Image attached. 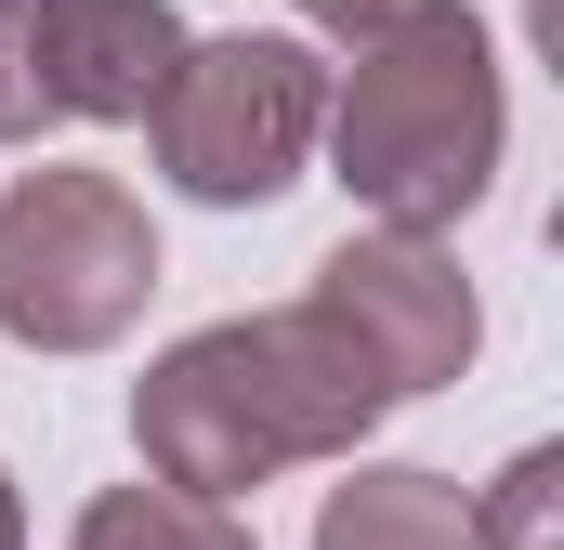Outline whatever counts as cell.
Segmentation results:
<instances>
[{"label":"cell","mask_w":564,"mask_h":550,"mask_svg":"<svg viewBox=\"0 0 564 550\" xmlns=\"http://www.w3.org/2000/svg\"><path fill=\"white\" fill-rule=\"evenodd\" d=\"M499 132H512V106H499V40H486V13H459V0H394V13L328 66V132L315 144H328V170L355 184L368 223L446 237L459 210H486Z\"/></svg>","instance_id":"cell-2"},{"label":"cell","mask_w":564,"mask_h":550,"mask_svg":"<svg viewBox=\"0 0 564 550\" xmlns=\"http://www.w3.org/2000/svg\"><path fill=\"white\" fill-rule=\"evenodd\" d=\"M289 13H315V26H341V40H368V26H381L394 0H289Z\"/></svg>","instance_id":"cell-11"},{"label":"cell","mask_w":564,"mask_h":550,"mask_svg":"<svg viewBox=\"0 0 564 550\" xmlns=\"http://www.w3.org/2000/svg\"><path fill=\"white\" fill-rule=\"evenodd\" d=\"M394 419V394L355 367V341L315 315V301H276V315H224L197 341H171L132 381V446L171 498H210L237 512L263 472L289 459H355L368 432Z\"/></svg>","instance_id":"cell-1"},{"label":"cell","mask_w":564,"mask_h":550,"mask_svg":"<svg viewBox=\"0 0 564 550\" xmlns=\"http://www.w3.org/2000/svg\"><path fill=\"white\" fill-rule=\"evenodd\" d=\"M315 550H473V498L446 472L381 459V472H341L315 498Z\"/></svg>","instance_id":"cell-7"},{"label":"cell","mask_w":564,"mask_h":550,"mask_svg":"<svg viewBox=\"0 0 564 550\" xmlns=\"http://www.w3.org/2000/svg\"><path fill=\"white\" fill-rule=\"evenodd\" d=\"M473 550H564V446H525L473 498Z\"/></svg>","instance_id":"cell-9"},{"label":"cell","mask_w":564,"mask_h":550,"mask_svg":"<svg viewBox=\"0 0 564 550\" xmlns=\"http://www.w3.org/2000/svg\"><path fill=\"white\" fill-rule=\"evenodd\" d=\"M184 66L171 0H40V92L53 119H144Z\"/></svg>","instance_id":"cell-6"},{"label":"cell","mask_w":564,"mask_h":550,"mask_svg":"<svg viewBox=\"0 0 564 550\" xmlns=\"http://www.w3.org/2000/svg\"><path fill=\"white\" fill-rule=\"evenodd\" d=\"M341 341H355V367L408 407V394H446L459 367H473V341H486V315H473V275L446 263V237H394V223H368V237H341L315 288H302Z\"/></svg>","instance_id":"cell-5"},{"label":"cell","mask_w":564,"mask_h":550,"mask_svg":"<svg viewBox=\"0 0 564 550\" xmlns=\"http://www.w3.org/2000/svg\"><path fill=\"white\" fill-rule=\"evenodd\" d=\"M53 132V92H40V0H0V144Z\"/></svg>","instance_id":"cell-10"},{"label":"cell","mask_w":564,"mask_h":550,"mask_svg":"<svg viewBox=\"0 0 564 550\" xmlns=\"http://www.w3.org/2000/svg\"><path fill=\"white\" fill-rule=\"evenodd\" d=\"M66 550H263L237 512H210V498H171V485H106L93 512H79V538Z\"/></svg>","instance_id":"cell-8"},{"label":"cell","mask_w":564,"mask_h":550,"mask_svg":"<svg viewBox=\"0 0 564 550\" xmlns=\"http://www.w3.org/2000/svg\"><path fill=\"white\" fill-rule=\"evenodd\" d=\"M0 550H26V498H13V472H0Z\"/></svg>","instance_id":"cell-12"},{"label":"cell","mask_w":564,"mask_h":550,"mask_svg":"<svg viewBox=\"0 0 564 550\" xmlns=\"http://www.w3.org/2000/svg\"><path fill=\"white\" fill-rule=\"evenodd\" d=\"M144 288H158V223L119 170H26L0 197V328L26 354L132 341Z\"/></svg>","instance_id":"cell-4"},{"label":"cell","mask_w":564,"mask_h":550,"mask_svg":"<svg viewBox=\"0 0 564 550\" xmlns=\"http://www.w3.org/2000/svg\"><path fill=\"white\" fill-rule=\"evenodd\" d=\"M328 132V53L276 40V26H237V40H184L171 92L144 106L158 170L197 197V210H263L302 184V157Z\"/></svg>","instance_id":"cell-3"}]
</instances>
